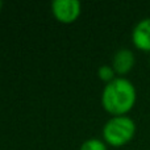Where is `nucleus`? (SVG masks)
<instances>
[{
	"mask_svg": "<svg viewBox=\"0 0 150 150\" xmlns=\"http://www.w3.org/2000/svg\"><path fill=\"white\" fill-rule=\"evenodd\" d=\"M136 62L134 54L129 49H120L115 53L113 59H112V67L115 73L119 75L128 74L133 69Z\"/></svg>",
	"mask_w": 150,
	"mask_h": 150,
	"instance_id": "39448f33",
	"label": "nucleus"
},
{
	"mask_svg": "<svg viewBox=\"0 0 150 150\" xmlns=\"http://www.w3.org/2000/svg\"><path fill=\"white\" fill-rule=\"evenodd\" d=\"M115 74H116V73H115L113 67H112V66H108V65L100 66V67H99V70H98L99 78H100L103 82H107V83L112 82V80L115 79Z\"/></svg>",
	"mask_w": 150,
	"mask_h": 150,
	"instance_id": "0eeeda50",
	"label": "nucleus"
},
{
	"mask_svg": "<svg viewBox=\"0 0 150 150\" xmlns=\"http://www.w3.org/2000/svg\"><path fill=\"white\" fill-rule=\"evenodd\" d=\"M136 134V124L128 116H113L103 127V140L105 144L120 148L128 144Z\"/></svg>",
	"mask_w": 150,
	"mask_h": 150,
	"instance_id": "f03ea898",
	"label": "nucleus"
},
{
	"mask_svg": "<svg viewBox=\"0 0 150 150\" xmlns=\"http://www.w3.org/2000/svg\"><path fill=\"white\" fill-rule=\"evenodd\" d=\"M132 41L138 50L150 52V17L138 21L133 28Z\"/></svg>",
	"mask_w": 150,
	"mask_h": 150,
	"instance_id": "20e7f679",
	"label": "nucleus"
},
{
	"mask_svg": "<svg viewBox=\"0 0 150 150\" xmlns=\"http://www.w3.org/2000/svg\"><path fill=\"white\" fill-rule=\"evenodd\" d=\"M52 11L59 23L71 24L80 16L82 5L78 0H54L52 3Z\"/></svg>",
	"mask_w": 150,
	"mask_h": 150,
	"instance_id": "7ed1b4c3",
	"label": "nucleus"
},
{
	"mask_svg": "<svg viewBox=\"0 0 150 150\" xmlns=\"http://www.w3.org/2000/svg\"><path fill=\"white\" fill-rule=\"evenodd\" d=\"M1 8H3V1L0 0V11H1Z\"/></svg>",
	"mask_w": 150,
	"mask_h": 150,
	"instance_id": "6e6552de",
	"label": "nucleus"
},
{
	"mask_svg": "<svg viewBox=\"0 0 150 150\" xmlns=\"http://www.w3.org/2000/svg\"><path fill=\"white\" fill-rule=\"evenodd\" d=\"M137 93L133 83L127 78H115L107 83L101 92V105L112 116H125L134 107Z\"/></svg>",
	"mask_w": 150,
	"mask_h": 150,
	"instance_id": "f257e3e1",
	"label": "nucleus"
},
{
	"mask_svg": "<svg viewBox=\"0 0 150 150\" xmlns=\"http://www.w3.org/2000/svg\"><path fill=\"white\" fill-rule=\"evenodd\" d=\"M79 150H107V145L99 138H90L82 144Z\"/></svg>",
	"mask_w": 150,
	"mask_h": 150,
	"instance_id": "423d86ee",
	"label": "nucleus"
}]
</instances>
